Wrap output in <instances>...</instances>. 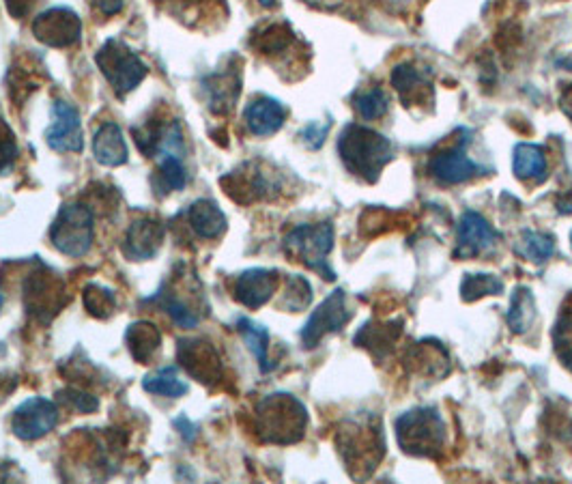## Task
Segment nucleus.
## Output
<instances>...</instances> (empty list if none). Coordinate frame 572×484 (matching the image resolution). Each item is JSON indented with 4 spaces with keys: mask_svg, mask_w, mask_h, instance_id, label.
I'll return each instance as SVG.
<instances>
[{
    "mask_svg": "<svg viewBox=\"0 0 572 484\" xmlns=\"http://www.w3.org/2000/svg\"><path fill=\"white\" fill-rule=\"evenodd\" d=\"M338 153L349 173L375 183L392 160V142L370 127L351 123L338 138Z\"/></svg>",
    "mask_w": 572,
    "mask_h": 484,
    "instance_id": "1",
    "label": "nucleus"
},
{
    "mask_svg": "<svg viewBox=\"0 0 572 484\" xmlns=\"http://www.w3.org/2000/svg\"><path fill=\"white\" fill-rule=\"evenodd\" d=\"M306 424L308 411L291 394H269L256 407V429L269 444H295Z\"/></svg>",
    "mask_w": 572,
    "mask_h": 484,
    "instance_id": "2",
    "label": "nucleus"
},
{
    "mask_svg": "<svg viewBox=\"0 0 572 484\" xmlns=\"http://www.w3.org/2000/svg\"><path fill=\"white\" fill-rule=\"evenodd\" d=\"M396 437L411 457L435 459L446 446V422L435 407H416L396 420Z\"/></svg>",
    "mask_w": 572,
    "mask_h": 484,
    "instance_id": "3",
    "label": "nucleus"
},
{
    "mask_svg": "<svg viewBox=\"0 0 572 484\" xmlns=\"http://www.w3.org/2000/svg\"><path fill=\"white\" fill-rule=\"evenodd\" d=\"M334 248V226L332 222L321 224H299L286 235L284 250L295 256L314 272H319L325 280H334V269L327 265V254Z\"/></svg>",
    "mask_w": 572,
    "mask_h": 484,
    "instance_id": "4",
    "label": "nucleus"
},
{
    "mask_svg": "<svg viewBox=\"0 0 572 484\" xmlns=\"http://www.w3.org/2000/svg\"><path fill=\"white\" fill-rule=\"evenodd\" d=\"M95 237L93 211L82 203H71L61 207L59 216L50 226V241L54 248L71 259L89 254Z\"/></svg>",
    "mask_w": 572,
    "mask_h": 484,
    "instance_id": "5",
    "label": "nucleus"
},
{
    "mask_svg": "<svg viewBox=\"0 0 572 484\" xmlns=\"http://www.w3.org/2000/svg\"><path fill=\"white\" fill-rule=\"evenodd\" d=\"M95 63L119 95H127L138 89L140 82L149 74V67L142 63L140 56L121 39H108L106 44L97 50Z\"/></svg>",
    "mask_w": 572,
    "mask_h": 484,
    "instance_id": "6",
    "label": "nucleus"
},
{
    "mask_svg": "<svg viewBox=\"0 0 572 484\" xmlns=\"http://www.w3.org/2000/svg\"><path fill=\"white\" fill-rule=\"evenodd\" d=\"M340 452L345 454L347 467H360L364 476H370L377 469V463L385 454V441L381 437L379 426H373L368 420H362L349 429L347 439L340 441Z\"/></svg>",
    "mask_w": 572,
    "mask_h": 484,
    "instance_id": "7",
    "label": "nucleus"
},
{
    "mask_svg": "<svg viewBox=\"0 0 572 484\" xmlns=\"http://www.w3.org/2000/svg\"><path fill=\"white\" fill-rule=\"evenodd\" d=\"M353 317V312L347 304V293L342 289H336L330 297L319 304V308L312 312L310 319L306 321L304 330H302V343L306 349L317 347L325 336L340 332L342 327L349 323V319Z\"/></svg>",
    "mask_w": 572,
    "mask_h": 484,
    "instance_id": "8",
    "label": "nucleus"
},
{
    "mask_svg": "<svg viewBox=\"0 0 572 484\" xmlns=\"http://www.w3.org/2000/svg\"><path fill=\"white\" fill-rule=\"evenodd\" d=\"M59 424V407L44 396H31L16 407L11 416V431L22 441H37L46 437Z\"/></svg>",
    "mask_w": 572,
    "mask_h": 484,
    "instance_id": "9",
    "label": "nucleus"
},
{
    "mask_svg": "<svg viewBox=\"0 0 572 484\" xmlns=\"http://www.w3.org/2000/svg\"><path fill=\"white\" fill-rule=\"evenodd\" d=\"M33 35L50 48H69L80 41L82 20L67 7H52L33 20Z\"/></svg>",
    "mask_w": 572,
    "mask_h": 484,
    "instance_id": "10",
    "label": "nucleus"
},
{
    "mask_svg": "<svg viewBox=\"0 0 572 484\" xmlns=\"http://www.w3.org/2000/svg\"><path fill=\"white\" fill-rule=\"evenodd\" d=\"M48 147L61 153H80L84 149V132L80 112L69 102H54L52 125L46 132Z\"/></svg>",
    "mask_w": 572,
    "mask_h": 484,
    "instance_id": "11",
    "label": "nucleus"
},
{
    "mask_svg": "<svg viewBox=\"0 0 572 484\" xmlns=\"http://www.w3.org/2000/svg\"><path fill=\"white\" fill-rule=\"evenodd\" d=\"M499 233L493 229L491 222L482 218L476 211H465L459 226H456V256L461 259H474L478 254L491 252L497 246Z\"/></svg>",
    "mask_w": 572,
    "mask_h": 484,
    "instance_id": "12",
    "label": "nucleus"
},
{
    "mask_svg": "<svg viewBox=\"0 0 572 484\" xmlns=\"http://www.w3.org/2000/svg\"><path fill=\"white\" fill-rule=\"evenodd\" d=\"M179 364L196 381L213 386L222 377V360L205 340H181L179 343Z\"/></svg>",
    "mask_w": 572,
    "mask_h": 484,
    "instance_id": "13",
    "label": "nucleus"
},
{
    "mask_svg": "<svg viewBox=\"0 0 572 484\" xmlns=\"http://www.w3.org/2000/svg\"><path fill=\"white\" fill-rule=\"evenodd\" d=\"M276 287L278 272H274V269H246V272L237 278L235 300L246 308H261L274 297Z\"/></svg>",
    "mask_w": 572,
    "mask_h": 484,
    "instance_id": "14",
    "label": "nucleus"
},
{
    "mask_svg": "<svg viewBox=\"0 0 572 484\" xmlns=\"http://www.w3.org/2000/svg\"><path fill=\"white\" fill-rule=\"evenodd\" d=\"M431 173L435 179L448 185H459L469 179H474L484 173V168H480L474 160L465 153V147H456L437 153L431 162Z\"/></svg>",
    "mask_w": 572,
    "mask_h": 484,
    "instance_id": "15",
    "label": "nucleus"
},
{
    "mask_svg": "<svg viewBox=\"0 0 572 484\" xmlns=\"http://www.w3.org/2000/svg\"><path fill=\"white\" fill-rule=\"evenodd\" d=\"M164 224L157 220H136L125 235V254L132 261H149L164 244Z\"/></svg>",
    "mask_w": 572,
    "mask_h": 484,
    "instance_id": "16",
    "label": "nucleus"
},
{
    "mask_svg": "<svg viewBox=\"0 0 572 484\" xmlns=\"http://www.w3.org/2000/svg\"><path fill=\"white\" fill-rule=\"evenodd\" d=\"M243 121L254 136L265 138L280 132L286 121V108L274 97H256L246 106Z\"/></svg>",
    "mask_w": 572,
    "mask_h": 484,
    "instance_id": "17",
    "label": "nucleus"
},
{
    "mask_svg": "<svg viewBox=\"0 0 572 484\" xmlns=\"http://www.w3.org/2000/svg\"><path fill=\"white\" fill-rule=\"evenodd\" d=\"M93 153L95 160L108 168H117L127 162L130 151H127L123 130L117 123H104L99 127L93 138Z\"/></svg>",
    "mask_w": 572,
    "mask_h": 484,
    "instance_id": "18",
    "label": "nucleus"
},
{
    "mask_svg": "<svg viewBox=\"0 0 572 484\" xmlns=\"http://www.w3.org/2000/svg\"><path fill=\"white\" fill-rule=\"evenodd\" d=\"M392 84L394 89L398 91V95L403 97L405 106H413L418 102H428L433 97V87L428 78L422 74L418 67L413 65H398L392 71Z\"/></svg>",
    "mask_w": 572,
    "mask_h": 484,
    "instance_id": "19",
    "label": "nucleus"
},
{
    "mask_svg": "<svg viewBox=\"0 0 572 484\" xmlns=\"http://www.w3.org/2000/svg\"><path fill=\"white\" fill-rule=\"evenodd\" d=\"M188 222L200 239H218L226 231V216L216 201L200 198L188 209Z\"/></svg>",
    "mask_w": 572,
    "mask_h": 484,
    "instance_id": "20",
    "label": "nucleus"
},
{
    "mask_svg": "<svg viewBox=\"0 0 572 484\" xmlns=\"http://www.w3.org/2000/svg\"><path fill=\"white\" fill-rule=\"evenodd\" d=\"M205 91L209 106L213 112H228L233 110L237 97L241 93V78L237 71H222V74H213L205 82Z\"/></svg>",
    "mask_w": 572,
    "mask_h": 484,
    "instance_id": "21",
    "label": "nucleus"
},
{
    "mask_svg": "<svg viewBox=\"0 0 572 484\" xmlns=\"http://www.w3.org/2000/svg\"><path fill=\"white\" fill-rule=\"evenodd\" d=\"M512 168H514V175L523 181L527 179L545 181L547 170H549L545 149L538 145H529V142H521V145H517V149H514Z\"/></svg>",
    "mask_w": 572,
    "mask_h": 484,
    "instance_id": "22",
    "label": "nucleus"
},
{
    "mask_svg": "<svg viewBox=\"0 0 572 484\" xmlns=\"http://www.w3.org/2000/svg\"><path fill=\"white\" fill-rule=\"evenodd\" d=\"M125 343L130 347L132 358L138 360L140 364H147L153 353L160 349L162 343V336L157 332V327L147 323V321H140L130 325V330L125 334Z\"/></svg>",
    "mask_w": 572,
    "mask_h": 484,
    "instance_id": "23",
    "label": "nucleus"
},
{
    "mask_svg": "<svg viewBox=\"0 0 572 484\" xmlns=\"http://www.w3.org/2000/svg\"><path fill=\"white\" fill-rule=\"evenodd\" d=\"M41 274H33V278H28L26 282V302L31 312H35L37 317H41V312H46V319H50V310H59L61 302H56V297L61 295L52 291V274H44V278H39Z\"/></svg>",
    "mask_w": 572,
    "mask_h": 484,
    "instance_id": "24",
    "label": "nucleus"
},
{
    "mask_svg": "<svg viewBox=\"0 0 572 484\" xmlns=\"http://www.w3.org/2000/svg\"><path fill=\"white\" fill-rule=\"evenodd\" d=\"M508 325L514 334H525L536 321V300L527 287H517L508 308Z\"/></svg>",
    "mask_w": 572,
    "mask_h": 484,
    "instance_id": "25",
    "label": "nucleus"
},
{
    "mask_svg": "<svg viewBox=\"0 0 572 484\" xmlns=\"http://www.w3.org/2000/svg\"><path fill=\"white\" fill-rule=\"evenodd\" d=\"M142 388L149 394H160L168 398H181L183 394H188V383L179 377L177 366H164L155 373H149L142 379Z\"/></svg>",
    "mask_w": 572,
    "mask_h": 484,
    "instance_id": "26",
    "label": "nucleus"
},
{
    "mask_svg": "<svg viewBox=\"0 0 572 484\" xmlns=\"http://www.w3.org/2000/svg\"><path fill=\"white\" fill-rule=\"evenodd\" d=\"M237 330L241 332L243 340H246L248 349L252 351L256 362H259L263 373H267L271 364H269V355H267L269 353V332L265 330V325L254 323L250 319H239Z\"/></svg>",
    "mask_w": 572,
    "mask_h": 484,
    "instance_id": "27",
    "label": "nucleus"
},
{
    "mask_svg": "<svg viewBox=\"0 0 572 484\" xmlns=\"http://www.w3.org/2000/svg\"><path fill=\"white\" fill-rule=\"evenodd\" d=\"M553 351L572 373V297L564 304L553 327Z\"/></svg>",
    "mask_w": 572,
    "mask_h": 484,
    "instance_id": "28",
    "label": "nucleus"
},
{
    "mask_svg": "<svg viewBox=\"0 0 572 484\" xmlns=\"http://www.w3.org/2000/svg\"><path fill=\"white\" fill-rule=\"evenodd\" d=\"M160 173H157V183L166 192H179L188 183V168L183 164V155H160Z\"/></svg>",
    "mask_w": 572,
    "mask_h": 484,
    "instance_id": "29",
    "label": "nucleus"
},
{
    "mask_svg": "<svg viewBox=\"0 0 572 484\" xmlns=\"http://www.w3.org/2000/svg\"><path fill=\"white\" fill-rule=\"evenodd\" d=\"M504 282L495 274H467L461 282V295L465 302H476L484 295H502Z\"/></svg>",
    "mask_w": 572,
    "mask_h": 484,
    "instance_id": "30",
    "label": "nucleus"
},
{
    "mask_svg": "<svg viewBox=\"0 0 572 484\" xmlns=\"http://www.w3.org/2000/svg\"><path fill=\"white\" fill-rule=\"evenodd\" d=\"M353 106L364 121H375L388 112V95L379 87H370L353 95Z\"/></svg>",
    "mask_w": 572,
    "mask_h": 484,
    "instance_id": "31",
    "label": "nucleus"
},
{
    "mask_svg": "<svg viewBox=\"0 0 572 484\" xmlns=\"http://www.w3.org/2000/svg\"><path fill=\"white\" fill-rule=\"evenodd\" d=\"M82 302H84V306H87L91 315L97 319L112 317L114 308H117V297H114V293L110 289L99 287V284H89V287L84 289Z\"/></svg>",
    "mask_w": 572,
    "mask_h": 484,
    "instance_id": "32",
    "label": "nucleus"
},
{
    "mask_svg": "<svg viewBox=\"0 0 572 484\" xmlns=\"http://www.w3.org/2000/svg\"><path fill=\"white\" fill-rule=\"evenodd\" d=\"M519 252L525 256L527 261L545 263V261L551 259L553 252H555V241L549 235L525 231L523 233V241H521V246H519Z\"/></svg>",
    "mask_w": 572,
    "mask_h": 484,
    "instance_id": "33",
    "label": "nucleus"
},
{
    "mask_svg": "<svg viewBox=\"0 0 572 484\" xmlns=\"http://www.w3.org/2000/svg\"><path fill=\"white\" fill-rule=\"evenodd\" d=\"M155 304H160L170 317H173V321L181 327H196L198 325V315L196 312L185 304L181 297H177L175 293H166V291H160L155 295Z\"/></svg>",
    "mask_w": 572,
    "mask_h": 484,
    "instance_id": "34",
    "label": "nucleus"
},
{
    "mask_svg": "<svg viewBox=\"0 0 572 484\" xmlns=\"http://www.w3.org/2000/svg\"><path fill=\"white\" fill-rule=\"evenodd\" d=\"M312 302V287L304 276H291L286 282V293L282 295L280 306L289 312H299Z\"/></svg>",
    "mask_w": 572,
    "mask_h": 484,
    "instance_id": "35",
    "label": "nucleus"
},
{
    "mask_svg": "<svg viewBox=\"0 0 572 484\" xmlns=\"http://www.w3.org/2000/svg\"><path fill=\"white\" fill-rule=\"evenodd\" d=\"M16 155H18L16 140H13V134L5 125V121L0 119V173H3L5 168H9L13 164Z\"/></svg>",
    "mask_w": 572,
    "mask_h": 484,
    "instance_id": "36",
    "label": "nucleus"
},
{
    "mask_svg": "<svg viewBox=\"0 0 572 484\" xmlns=\"http://www.w3.org/2000/svg\"><path fill=\"white\" fill-rule=\"evenodd\" d=\"M63 401L69 403L71 407H76L80 414H93V411H97L99 403H97V398L91 396V394H84L80 390H65L63 394Z\"/></svg>",
    "mask_w": 572,
    "mask_h": 484,
    "instance_id": "37",
    "label": "nucleus"
},
{
    "mask_svg": "<svg viewBox=\"0 0 572 484\" xmlns=\"http://www.w3.org/2000/svg\"><path fill=\"white\" fill-rule=\"evenodd\" d=\"M327 130H330V125H319V123H310L306 130L302 132V138L306 145L310 149H319L323 142H325V136H327Z\"/></svg>",
    "mask_w": 572,
    "mask_h": 484,
    "instance_id": "38",
    "label": "nucleus"
},
{
    "mask_svg": "<svg viewBox=\"0 0 572 484\" xmlns=\"http://www.w3.org/2000/svg\"><path fill=\"white\" fill-rule=\"evenodd\" d=\"M93 5L104 13V16H114L123 9V0H93Z\"/></svg>",
    "mask_w": 572,
    "mask_h": 484,
    "instance_id": "39",
    "label": "nucleus"
},
{
    "mask_svg": "<svg viewBox=\"0 0 572 484\" xmlns=\"http://www.w3.org/2000/svg\"><path fill=\"white\" fill-rule=\"evenodd\" d=\"M175 426H177V429H181L179 433L183 435V439L190 441V444H192L194 437H196V429L192 426V422L183 416V418H177V420H175Z\"/></svg>",
    "mask_w": 572,
    "mask_h": 484,
    "instance_id": "40",
    "label": "nucleus"
},
{
    "mask_svg": "<svg viewBox=\"0 0 572 484\" xmlns=\"http://www.w3.org/2000/svg\"><path fill=\"white\" fill-rule=\"evenodd\" d=\"M35 3V0H7V5H9V11L13 13V16H24L28 5Z\"/></svg>",
    "mask_w": 572,
    "mask_h": 484,
    "instance_id": "41",
    "label": "nucleus"
},
{
    "mask_svg": "<svg viewBox=\"0 0 572 484\" xmlns=\"http://www.w3.org/2000/svg\"><path fill=\"white\" fill-rule=\"evenodd\" d=\"M560 106H562V110L566 112V117L572 121V84H570V87L562 93V97H560Z\"/></svg>",
    "mask_w": 572,
    "mask_h": 484,
    "instance_id": "42",
    "label": "nucleus"
},
{
    "mask_svg": "<svg viewBox=\"0 0 572 484\" xmlns=\"http://www.w3.org/2000/svg\"><path fill=\"white\" fill-rule=\"evenodd\" d=\"M3 302H5V297H3V293H0V308H3Z\"/></svg>",
    "mask_w": 572,
    "mask_h": 484,
    "instance_id": "43",
    "label": "nucleus"
},
{
    "mask_svg": "<svg viewBox=\"0 0 572 484\" xmlns=\"http://www.w3.org/2000/svg\"><path fill=\"white\" fill-rule=\"evenodd\" d=\"M570 246H572V233H570Z\"/></svg>",
    "mask_w": 572,
    "mask_h": 484,
    "instance_id": "44",
    "label": "nucleus"
}]
</instances>
